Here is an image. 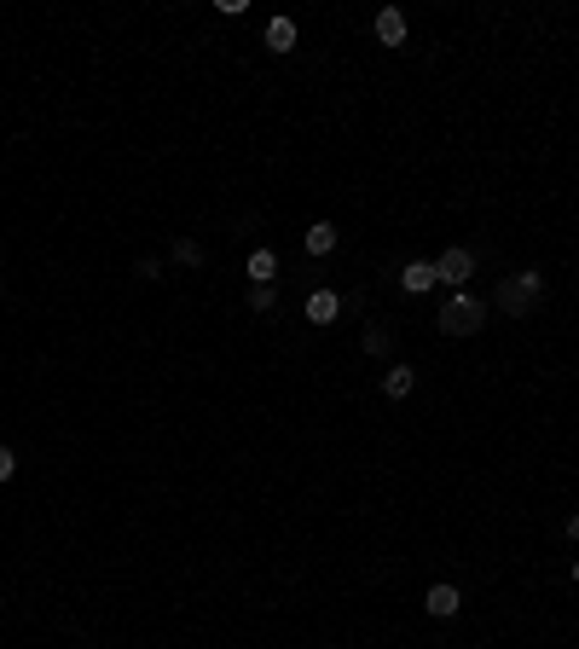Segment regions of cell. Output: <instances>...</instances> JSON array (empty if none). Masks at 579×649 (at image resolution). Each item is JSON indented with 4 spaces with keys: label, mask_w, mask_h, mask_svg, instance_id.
Segmentation results:
<instances>
[{
    "label": "cell",
    "mask_w": 579,
    "mask_h": 649,
    "mask_svg": "<svg viewBox=\"0 0 579 649\" xmlns=\"http://www.w3.org/2000/svg\"><path fill=\"white\" fill-rule=\"evenodd\" d=\"M412 389H417V371H412V365H388V371H383V395L388 400H405Z\"/></svg>",
    "instance_id": "ba28073f"
},
{
    "label": "cell",
    "mask_w": 579,
    "mask_h": 649,
    "mask_svg": "<svg viewBox=\"0 0 579 649\" xmlns=\"http://www.w3.org/2000/svg\"><path fill=\"white\" fill-rule=\"evenodd\" d=\"M574 585H579V562H574Z\"/></svg>",
    "instance_id": "e0dca14e"
},
{
    "label": "cell",
    "mask_w": 579,
    "mask_h": 649,
    "mask_svg": "<svg viewBox=\"0 0 579 649\" xmlns=\"http://www.w3.org/2000/svg\"><path fill=\"white\" fill-rule=\"evenodd\" d=\"M302 243H307V255H330L336 250V226H330V220H313V226L302 232Z\"/></svg>",
    "instance_id": "9c48e42d"
},
{
    "label": "cell",
    "mask_w": 579,
    "mask_h": 649,
    "mask_svg": "<svg viewBox=\"0 0 579 649\" xmlns=\"http://www.w3.org/2000/svg\"><path fill=\"white\" fill-rule=\"evenodd\" d=\"M273 273H278V255L273 250H255L250 255V278H255V285H273Z\"/></svg>",
    "instance_id": "7c38bea8"
},
{
    "label": "cell",
    "mask_w": 579,
    "mask_h": 649,
    "mask_svg": "<svg viewBox=\"0 0 579 649\" xmlns=\"http://www.w3.org/2000/svg\"><path fill=\"white\" fill-rule=\"evenodd\" d=\"M302 313H307V325H330V320L342 313V296H336V290H325V285H319V290H307Z\"/></svg>",
    "instance_id": "277c9868"
},
{
    "label": "cell",
    "mask_w": 579,
    "mask_h": 649,
    "mask_svg": "<svg viewBox=\"0 0 579 649\" xmlns=\"http://www.w3.org/2000/svg\"><path fill=\"white\" fill-rule=\"evenodd\" d=\"M435 278H440V285H452V290H464V278H475V255L470 250H440Z\"/></svg>",
    "instance_id": "3957f363"
},
{
    "label": "cell",
    "mask_w": 579,
    "mask_h": 649,
    "mask_svg": "<svg viewBox=\"0 0 579 649\" xmlns=\"http://www.w3.org/2000/svg\"><path fill=\"white\" fill-rule=\"evenodd\" d=\"M250 308H255V313H273V308H278L273 285H255V290H250Z\"/></svg>",
    "instance_id": "5bb4252c"
},
{
    "label": "cell",
    "mask_w": 579,
    "mask_h": 649,
    "mask_svg": "<svg viewBox=\"0 0 579 649\" xmlns=\"http://www.w3.org/2000/svg\"><path fill=\"white\" fill-rule=\"evenodd\" d=\"M487 325V302L470 296V290H452L447 302H440V330L447 337H475V330Z\"/></svg>",
    "instance_id": "6da1fadb"
},
{
    "label": "cell",
    "mask_w": 579,
    "mask_h": 649,
    "mask_svg": "<svg viewBox=\"0 0 579 649\" xmlns=\"http://www.w3.org/2000/svg\"><path fill=\"white\" fill-rule=\"evenodd\" d=\"M435 285H440V278H435V261H405L400 267V290H405V296H429Z\"/></svg>",
    "instance_id": "5b68a950"
},
{
    "label": "cell",
    "mask_w": 579,
    "mask_h": 649,
    "mask_svg": "<svg viewBox=\"0 0 579 649\" xmlns=\"http://www.w3.org/2000/svg\"><path fill=\"white\" fill-rule=\"evenodd\" d=\"M371 30H377V41H383V47H405V12L383 6V12H377V23H371Z\"/></svg>",
    "instance_id": "52a82bcc"
},
{
    "label": "cell",
    "mask_w": 579,
    "mask_h": 649,
    "mask_svg": "<svg viewBox=\"0 0 579 649\" xmlns=\"http://www.w3.org/2000/svg\"><path fill=\"white\" fill-rule=\"evenodd\" d=\"M539 290H545V278H539L533 267H527V273H510V278H498V296H492V308L510 313V320H522V313H533Z\"/></svg>",
    "instance_id": "7a4b0ae2"
},
{
    "label": "cell",
    "mask_w": 579,
    "mask_h": 649,
    "mask_svg": "<svg viewBox=\"0 0 579 649\" xmlns=\"http://www.w3.org/2000/svg\"><path fill=\"white\" fill-rule=\"evenodd\" d=\"M568 540L579 545V510H574V517H568Z\"/></svg>",
    "instance_id": "2e32d148"
},
{
    "label": "cell",
    "mask_w": 579,
    "mask_h": 649,
    "mask_svg": "<svg viewBox=\"0 0 579 649\" xmlns=\"http://www.w3.org/2000/svg\"><path fill=\"white\" fill-rule=\"evenodd\" d=\"M423 609H429V615H435V620H452V615H458V609H464V597H458V585H447V580H440V585H429V597H423Z\"/></svg>",
    "instance_id": "8992f818"
},
{
    "label": "cell",
    "mask_w": 579,
    "mask_h": 649,
    "mask_svg": "<svg viewBox=\"0 0 579 649\" xmlns=\"http://www.w3.org/2000/svg\"><path fill=\"white\" fill-rule=\"evenodd\" d=\"M12 475H18V452L0 447V482H12Z\"/></svg>",
    "instance_id": "9a60e30c"
},
{
    "label": "cell",
    "mask_w": 579,
    "mask_h": 649,
    "mask_svg": "<svg viewBox=\"0 0 579 649\" xmlns=\"http://www.w3.org/2000/svg\"><path fill=\"white\" fill-rule=\"evenodd\" d=\"M267 47H273V53H290V47H295V23L290 18H273V23H267Z\"/></svg>",
    "instance_id": "30bf717a"
},
{
    "label": "cell",
    "mask_w": 579,
    "mask_h": 649,
    "mask_svg": "<svg viewBox=\"0 0 579 649\" xmlns=\"http://www.w3.org/2000/svg\"><path fill=\"white\" fill-rule=\"evenodd\" d=\"M360 348H365V354H377V360H383V354L394 348V330H388V325H365V337H360Z\"/></svg>",
    "instance_id": "8fae6325"
},
{
    "label": "cell",
    "mask_w": 579,
    "mask_h": 649,
    "mask_svg": "<svg viewBox=\"0 0 579 649\" xmlns=\"http://www.w3.org/2000/svg\"><path fill=\"white\" fill-rule=\"evenodd\" d=\"M175 261L180 267H203V243L197 238H175Z\"/></svg>",
    "instance_id": "4fadbf2b"
}]
</instances>
